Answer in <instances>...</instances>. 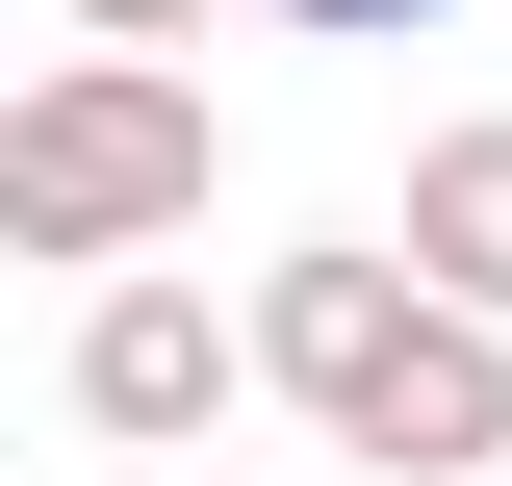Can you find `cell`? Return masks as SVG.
Returning a JSON list of instances; mask_svg holds the SVG:
<instances>
[{
	"instance_id": "obj_1",
	"label": "cell",
	"mask_w": 512,
	"mask_h": 486,
	"mask_svg": "<svg viewBox=\"0 0 512 486\" xmlns=\"http://www.w3.org/2000/svg\"><path fill=\"white\" fill-rule=\"evenodd\" d=\"M0 231L77 256V282H128L154 231H205V77H154V52H52L26 103H0Z\"/></svg>"
},
{
	"instance_id": "obj_2",
	"label": "cell",
	"mask_w": 512,
	"mask_h": 486,
	"mask_svg": "<svg viewBox=\"0 0 512 486\" xmlns=\"http://www.w3.org/2000/svg\"><path fill=\"white\" fill-rule=\"evenodd\" d=\"M77 435H128V461H180V435H231V384H256V307H205V282H77Z\"/></svg>"
},
{
	"instance_id": "obj_3",
	"label": "cell",
	"mask_w": 512,
	"mask_h": 486,
	"mask_svg": "<svg viewBox=\"0 0 512 486\" xmlns=\"http://www.w3.org/2000/svg\"><path fill=\"white\" fill-rule=\"evenodd\" d=\"M410 307H436V282H410V231L282 256V282H256V384H282L308 435H359V410H384V359H410Z\"/></svg>"
},
{
	"instance_id": "obj_4",
	"label": "cell",
	"mask_w": 512,
	"mask_h": 486,
	"mask_svg": "<svg viewBox=\"0 0 512 486\" xmlns=\"http://www.w3.org/2000/svg\"><path fill=\"white\" fill-rule=\"evenodd\" d=\"M333 461H384V486H487V461H512V307H410V359H384V410L333 435Z\"/></svg>"
},
{
	"instance_id": "obj_5",
	"label": "cell",
	"mask_w": 512,
	"mask_h": 486,
	"mask_svg": "<svg viewBox=\"0 0 512 486\" xmlns=\"http://www.w3.org/2000/svg\"><path fill=\"white\" fill-rule=\"evenodd\" d=\"M410 282H436V307H512V103L410 154Z\"/></svg>"
},
{
	"instance_id": "obj_6",
	"label": "cell",
	"mask_w": 512,
	"mask_h": 486,
	"mask_svg": "<svg viewBox=\"0 0 512 486\" xmlns=\"http://www.w3.org/2000/svg\"><path fill=\"white\" fill-rule=\"evenodd\" d=\"M308 52H410V26H461V0H282Z\"/></svg>"
},
{
	"instance_id": "obj_7",
	"label": "cell",
	"mask_w": 512,
	"mask_h": 486,
	"mask_svg": "<svg viewBox=\"0 0 512 486\" xmlns=\"http://www.w3.org/2000/svg\"><path fill=\"white\" fill-rule=\"evenodd\" d=\"M77 26H103V52H154V26H205V0H77Z\"/></svg>"
}]
</instances>
